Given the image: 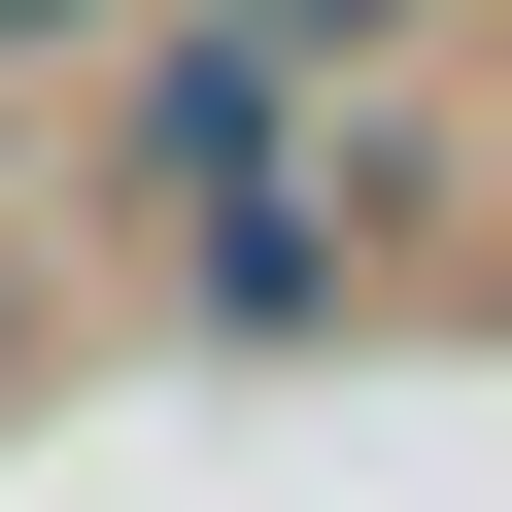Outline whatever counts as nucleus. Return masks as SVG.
Wrapping results in <instances>:
<instances>
[{"label":"nucleus","instance_id":"f257e3e1","mask_svg":"<svg viewBox=\"0 0 512 512\" xmlns=\"http://www.w3.org/2000/svg\"><path fill=\"white\" fill-rule=\"evenodd\" d=\"M137 171H171V205H239V171H308V69L239 35V0H171V35H137Z\"/></svg>","mask_w":512,"mask_h":512},{"label":"nucleus","instance_id":"f03ea898","mask_svg":"<svg viewBox=\"0 0 512 512\" xmlns=\"http://www.w3.org/2000/svg\"><path fill=\"white\" fill-rule=\"evenodd\" d=\"M171 239H205V308H239V342H308V308H342V137H308V171H239V205H171Z\"/></svg>","mask_w":512,"mask_h":512},{"label":"nucleus","instance_id":"7ed1b4c3","mask_svg":"<svg viewBox=\"0 0 512 512\" xmlns=\"http://www.w3.org/2000/svg\"><path fill=\"white\" fill-rule=\"evenodd\" d=\"M239 35H274V69H376V35H410V0H239Z\"/></svg>","mask_w":512,"mask_h":512},{"label":"nucleus","instance_id":"20e7f679","mask_svg":"<svg viewBox=\"0 0 512 512\" xmlns=\"http://www.w3.org/2000/svg\"><path fill=\"white\" fill-rule=\"evenodd\" d=\"M35 35H103V0H0V69H35Z\"/></svg>","mask_w":512,"mask_h":512}]
</instances>
